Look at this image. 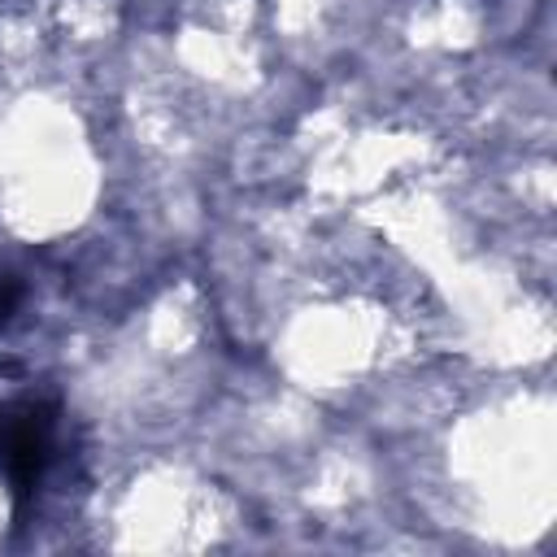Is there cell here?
<instances>
[{
	"label": "cell",
	"mask_w": 557,
	"mask_h": 557,
	"mask_svg": "<svg viewBox=\"0 0 557 557\" xmlns=\"http://www.w3.org/2000/svg\"><path fill=\"white\" fill-rule=\"evenodd\" d=\"M52 444L57 409L48 400H13L0 409V474L17 505H26L39 492L44 470L52 461Z\"/></svg>",
	"instance_id": "6da1fadb"
},
{
	"label": "cell",
	"mask_w": 557,
	"mask_h": 557,
	"mask_svg": "<svg viewBox=\"0 0 557 557\" xmlns=\"http://www.w3.org/2000/svg\"><path fill=\"white\" fill-rule=\"evenodd\" d=\"M13 305H17V283H13V274L0 270V322L13 313Z\"/></svg>",
	"instance_id": "7a4b0ae2"
}]
</instances>
